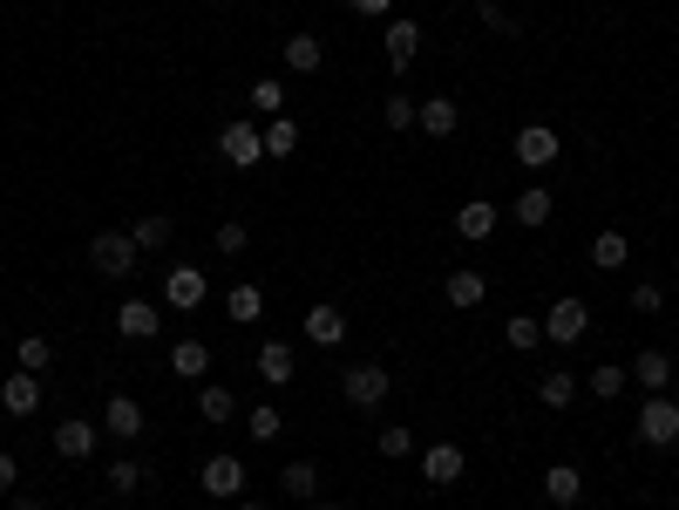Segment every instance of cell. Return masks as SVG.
Listing matches in <instances>:
<instances>
[{
  "label": "cell",
  "instance_id": "obj_37",
  "mask_svg": "<svg viewBox=\"0 0 679 510\" xmlns=\"http://www.w3.org/2000/svg\"><path fill=\"white\" fill-rule=\"evenodd\" d=\"M278 422H286V415H278L272 402H259V409L245 415V436H252V443H278Z\"/></svg>",
  "mask_w": 679,
  "mask_h": 510
},
{
  "label": "cell",
  "instance_id": "obj_18",
  "mask_svg": "<svg viewBox=\"0 0 679 510\" xmlns=\"http://www.w3.org/2000/svg\"><path fill=\"white\" fill-rule=\"evenodd\" d=\"M490 231H496V205H490V198H469V205L456 211V239H469V246H483Z\"/></svg>",
  "mask_w": 679,
  "mask_h": 510
},
{
  "label": "cell",
  "instance_id": "obj_10",
  "mask_svg": "<svg viewBox=\"0 0 679 510\" xmlns=\"http://www.w3.org/2000/svg\"><path fill=\"white\" fill-rule=\"evenodd\" d=\"M102 428H109L116 443H136L143 428H150V422H143V402H136V395H109V402H102Z\"/></svg>",
  "mask_w": 679,
  "mask_h": 510
},
{
  "label": "cell",
  "instance_id": "obj_16",
  "mask_svg": "<svg viewBox=\"0 0 679 510\" xmlns=\"http://www.w3.org/2000/svg\"><path fill=\"white\" fill-rule=\"evenodd\" d=\"M156 327H164V313L150 300H123V313H116V334L123 340H156Z\"/></svg>",
  "mask_w": 679,
  "mask_h": 510
},
{
  "label": "cell",
  "instance_id": "obj_6",
  "mask_svg": "<svg viewBox=\"0 0 679 510\" xmlns=\"http://www.w3.org/2000/svg\"><path fill=\"white\" fill-rule=\"evenodd\" d=\"M584 327H591V306L578 300V293H565L550 313H544V340H557V347H571V340H584Z\"/></svg>",
  "mask_w": 679,
  "mask_h": 510
},
{
  "label": "cell",
  "instance_id": "obj_26",
  "mask_svg": "<svg viewBox=\"0 0 679 510\" xmlns=\"http://www.w3.org/2000/svg\"><path fill=\"white\" fill-rule=\"evenodd\" d=\"M442 293H449V306H462V313H469V306H483V293H490V286H483V272H469V265H456Z\"/></svg>",
  "mask_w": 679,
  "mask_h": 510
},
{
  "label": "cell",
  "instance_id": "obj_27",
  "mask_svg": "<svg viewBox=\"0 0 679 510\" xmlns=\"http://www.w3.org/2000/svg\"><path fill=\"white\" fill-rule=\"evenodd\" d=\"M584 388H591L598 402H618L625 388H632V368H612V361H605V368H591V375H584Z\"/></svg>",
  "mask_w": 679,
  "mask_h": 510
},
{
  "label": "cell",
  "instance_id": "obj_46",
  "mask_svg": "<svg viewBox=\"0 0 679 510\" xmlns=\"http://www.w3.org/2000/svg\"><path fill=\"white\" fill-rule=\"evenodd\" d=\"M238 510H265V503H252V497H238Z\"/></svg>",
  "mask_w": 679,
  "mask_h": 510
},
{
  "label": "cell",
  "instance_id": "obj_34",
  "mask_svg": "<svg viewBox=\"0 0 679 510\" xmlns=\"http://www.w3.org/2000/svg\"><path fill=\"white\" fill-rule=\"evenodd\" d=\"M299 150V123H293V116H272V123H265V156H293Z\"/></svg>",
  "mask_w": 679,
  "mask_h": 510
},
{
  "label": "cell",
  "instance_id": "obj_20",
  "mask_svg": "<svg viewBox=\"0 0 679 510\" xmlns=\"http://www.w3.org/2000/svg\"><path fill=\"white\" fill-rule=\"evenodd\" d=\"M381 48H387V62H394V75H402V68H408V62L421 55V28H415V21L402 14V21H394V28H387V42H381Z\"/></svg>",
  "mask_w": 679,
  "mask_h": 510
},
{
  "label": "cell",
  "instance_id": "obj_1",
  "mask_svg": "<svg viewBox=\"0 0 679 510\" xmlns=\"http://www.w3.org/2000/svg\"><path fill=\"white\" fill-rule=\"evenodd\" d=\"M136 239H130V231H96V239H89V265L102 272V280H130V272H136Z\"/></svg>",
  "mask_w": 679,
  "mask_h": 510
},
{
  "label": "cell",
  "instance_id": "obj_22",
  "mask_svg": "<svg viewBox=\"0 0 679 510\" xmlns=\"http://www.w3.org/2000/svg\"><path fill=\"white\" fill-rule=\"evenodd\" d=\"M537 402H544V409H557V415H565V409L578 402V375H571V368H550V375L537 381Z\"/></svg>",
  "mask_w": 679,
  "mask_h": 510
},
{
  "label": "cell",
  "instance_id": "obj_29",
  "mask_svg": "<svg viewBox=\"0 0 679 510\" xmlns=\"http://www.w3.org/2000/svg\"><path fill=\"white\" fill-rule=\"evenodd\" d=\"M102 477H109V490H116V497H136V490H143V477H150V469H143L136 456H116V463L102 469Z\"/></svg>",
  "mask_w": 679,
  "mask_h": 510
},
{
  "label": "cell",
  "instance_id": "obj_3",
  "mask_svg": "<svg viewBox=\"0 0 679 510\" xmlns=\"http://www.w3.org/2000/svg\"><path fill=\"white\" fill-rule=\"evenodd\" d=\"M638 443L646 449H672L679 443V402L672 395H646V409H638Z\"/></svg>",
  "mask_w": 679,
  "mask_h": 510
},
{
  "label": "cell",
  "instance_id": "obj_17",
  "mask_svg": "<svg viewBox=\"0 0 679 510\" xmlns=\"http://www.w3.org/2000/svg\"><path fill=\"white\" fill-rule=\"evenodd\" d=\"M632 381L646 388V395H666V388H672V355H666V347H646V355L632 361Z\"/></svg>",
  "mask_w": 679,
  "mask_h": 510
},
{
  "label": "cell",
  "instance_id": "obj_30",
  "mask_svg": "<svg viewBox=\"0 0 679 510\" xmlns=\"http://www.w3.org/2000/svg\"><path fill=\"white\" fill-rule=\"evenodd\" d=\"M224 313H231V321H238V327H252V321H259V313H265V293H259L252 280H245V286H231V300H224Z\"/></svg>",
  "mask_w": 679,
  "mask_h": 510
},
{
  "label": "cell",
  "instance_id": "obj_36",
  "mask_svg": "<svg viewBox=\"0 0 679 510\" xmlns=\"http://www.w3.org/2000/svg\"><path fill=\"white\" fill-rule=\"evenodd\" d=\"M197 415H205V422H231L238 395H231V388H205V395H197Z\"/></svg>",
  "mask_w": 679,
  "mask_h": 510
},
{
  "label": "cell",
  "instance_id": "obj_7",
  "mask_svg": "<svg viewBox=\"0 0 679 510\" xmlns=\"http://www.w3.org/2000/svg\"><path fill=\"white\" fill-rule=\"evenodd\" d=\"M96 436H102V422L68 415V422H55V456H62V463H89V456H96Z\"/></svg>",
  "mask_w": 679,
  "mask_h": 510
},
{
  "label": "cell",
  "instance_id": "obj_31",
  "mask_svg": "<svg viewBox=\"0 0 679 510\" xmlns=\"http://www.w3.org/2000/svg\"><path fill=\"white\" fill-rule=\"evenodd\" d=\"M278 484H286V497L313 503V497H319V469H313V463H286V469H278Z\"/></svg>",
  "mask_w": 679,
  "mask_h": 510
},
{
  "label": "cell",
  "instance_id": "obj_33",
  "mask_svg": "<svg viewBox=\"0 0 679 510\" xmlns=\"http://www.w3.org/2000/svg\"><path fill=\"white\" fill-rule=\"evenodd\" d=\"M374 449H381L387 463H402V456H415V428H408V422H387L381 436H374Z\"/></svg>",
  "mask_w": 679,
  "mask_h": 510
},
{
  "label": "cell",
  "instance_id": "obj_28",
  "mask_svg": "<svg viewBox=\"0 0 679 510\" xmlns=\"http://www.w3.org/2000/svg\"><path fill=\"white\" fill-rule=\"evenodd\" d=\"M245 102H252V109L265 116V123H272V116H286V83H278V75H259Z\"/></svg>",
  "mask_w": 679,
  "mask_h": 510
},
{
  "label": "cell",
  "instance_id": "obj_5",
  "mask_svg": "<svg viewBox=\"0 0 679 510\" xmlns=\"http://www.w3.org/2000/svg\"><path fill=\"white\" fill-rule=\"evenodd\" d=\"M197 484H205L211 503H238V497H245V484H252V469L238 463V456H211L205 469H197Z\"/></svg>",
  "mask_w": 679,
  "mask_h": 510
},
{
  "label": "cell",
  "instance_id": "obj_25",
  "mask_svg": "<svg viewBox=\"0 0 679 510\" xmlns=\"http://www.w3.org/2000/svg\"><path fill=\"white\" fill-rule=\"evenodd\" d=\"M319 62H327L319 34H286V68H293V75H319Z\"/></svg>",
  "mask_w": 679,
  "mask_h": 510
},
{
  "label": "cell",
  "instance_id": "obj_39",
  "mask_svg": "<svg viewBox=\"0 0 679 510\" xmlns=\"http://www.w3.org/2000/svg\"><path fill=\"white\" fill-rule=\"evenodd\" d=\"M245 246H252V225H245V218H224V225H218V252H224V259H238Z\"/></svg>",
  "mask_w": 679,
  "mask_h": 510
},
{
  "label": "cell",
  "instance_id": "obj_9",
  "mask_svg": "<svg viewBox=\"0 0 679 510\" xmlns=\"http://www.w3.org/2000/svg\"><path fill=\"white\" fill-rule=\"evenodd\" d=\"M462 469H469V456H462L456 443H428V449H421V477H428L435 490H449V484H462Z\"/></svg>",
  "mask_w": 679,
  "mask_h": 510
},
{
  "label": "cell",
  "instance_id": "obj_40",
  "mask_svg": "<svg viewBox=\"0 0 679 510\" xmlns=\"http://www.w3.org/2000/svg\"><path fill=\"white\" fill-rule=\"evenodd\" d=\"M475 14H483V28H496L503 42H516V34H524V21H510V14H503V0H475Z\"/></svg>",
  "mask_w": 679,
  "mask_h": 510
},
{
  "label": "cell",
  "instance_id": "obj_11",
  "mask_svg": "<svg viewBox=\"0 0 679 510\" xmlns=\"http://www.w3.org/2000/svg\"><path fill=\"white\" fill-rule=\"evenodd\" d=\"M516 164H524V171H550V164H557V130H550V123L516 130Z\"/></svg>",
  "mask_w": 679,
  "mask_h": 510
},
{
  "label": "cell",
  "instance_id": "obj_38",
  "mask_svg": "<svg viewBox=\"0 0 679 510\" xmlns=\"http://www.w3.org/2000/svg\"><path fill=\"white\" fill-rule=\"evenodd\" d=\"M14 361H21V368H28V375H42V368H48V361H55V347H48V340H42V334H28V340H21V347H14Z\"/></svg>",
  "mask_w": 679,
  "mask_h": 510
},
{
  "label": "cell",
  "instance_id": "obj_41",
  "mask_svg": "<svg viewBox=\"0 0 679 510\" xmlns=\"http://www.w3.org/2000/svg\"><path fill=\"white\" fill-rule=\"evenodd\" d=\"M381 116H387V130H415L421 102H415V96H387V102H381Z\"/></svg>",
  "mask_w": 679,
  "mask_h": 510
},
{
  "label": "cell",
  "instance_id": "obj_47",
  "mask_svg": "<svg viewBox=\"0 0 679 510\" xmlns=\"http://www.w3.org/2000/svg\"><path fill=\"white\" fill-rule=\"evenodd\" d=\"M306 510H340V503H306Z\"/></svg>",
  "mask_w": 679,
  "mask_h": 510
},
{
  "label": "cell",
  "instance_id": "obj_12",
  "mask_svg": "<svg viewBox=\"0 0 679 510\" xmlns=\"http://www.w3.org/2000/svg\"><path fill=\"white\" fill-rule=\"evenodd\" d=\"M0 409H8V415H34V409H42V375L14 368L8 381H0Z\"/></svg>",
  "mask_w": 679,
  "mask_h": 510
},
{
  "label": "cell",
  "instance_id": "obj_21",
  "mask_svg": "<svg viewBox=\"0 0 679 510\" xmlns=\"http://www.w3.org/2000/svg\"><path fill=\"white\" fill-rule=\"evenodd\" d=\"M510 211H516V225H530V231H537V225H550L557 198H550L544 184H524V191H516V205H510Z\"/></svg>",
  "mask_w": 679,
  "mask_h": 510
},
{
  "label": "cell",
  "instance_id": "obj_13",
  "mask_svg": "<svg viewBox=\"0 0 679 510\" xmlns=\"http://www.w3.org/2000/svg\"><path fill=\"white\" fill-rule=\"evenodd\" d=\"M456 123H462L456 96H421V116H415V130H421V137H456Z\"/></svg>",
  "mask_w": 679,
  "mask_h": 510
},
{
  "label": "cell",
  "instance_id": "obj_45",
  "mask_svg": "<svg viewBox=\"0 0 679 510\" xmlns=\"http://www.w3.org/2000/svg\"><path fill=\"white\" fill-rule=\"evenodd\" d=\"M8 510H42V503H34V497H8Z\"/></svg>",
  "mask_w": 679,
  "mask_h": 510
},
{
  "label": "cell",
  "instance_id": "obj_2",
  "mask_svg": "<svg viewBox=\"0 0 679 510\" xmlns=\"http://www.w3.org/2000/svg\"><path fill=\"white\" fill-rule=\"evenodd\" d=\"M387 388H394V368H381V361H353V368L340 375V395H347L353 409H381Z\"/></svg>",
  "mask_w": 679,
  "mask_h": 510
},
{
  "label": "cell",
  "instance_id": "obj_43",
  "mask_svg": "<svg viewBox=\"0 0 679 510\" xmlns=\"http://www.w3.org/2000/svg\"><path fill=\"white\" fill-rule=\"evenodd\" d=\"M14 477H21V469H14V456L0 449V497H14Z\"/></svg>",
  "mask_w": 679,
  "mask_h": 510
},
{
  "label": "cell",
  "instance_id": "obj_15",
  "mask_svg": "<svg viewBox=\"0 0 679 510\" xmlns=\"http://www.w3.org/2000/svg\"><path fill=\"white\" fill-rule=\"evenodd\" d=\"M544 497H550L557 510H571V503L584 497V469H578V463H550V469H544Z\"/></svg>",
  "mask_w": 679,
  "mask_h": 510
},
{
  "label": "cell",
  "instance_id": "obj_48",
  "mask_svg": "<svg viewBox=\"0 0 679 510\" xmlns=\"http://www.w3.org/2000/svg\"><path fill=\"white\" fill-rule=\"evenodd\" d=\"M205 510H211V503H205Z\"/></svg>",
  "mask_w": 679,
  "mask_h": 510
},
{
  "label": "cell",
  "instance_id": "obj_8",
  "mask_svg": "<svg viewBox=\"0 0 679 510\" xmlns=\"http://www.w3.org/2000/svg\"><path fill=\"white\" fill-rule=\"evenodd\" d=\"M205 293H211V280H205L197 265H171V272H164V300H171L177 313H197V306H205Z\"/></svg>",
  "mask_w": 679,
  "mask_h": 510
},
{
  "label": "cell",
  "instance_id": "obj_24",
  "mask_svg": "<svg viewBox=\"0 0 679 510\" xmlns=\"http://www.w3.org/2000/svg\"><path fill=\"white\" fill-rule=\"evenodd\" d=\"M591 265H598V272H625V265H632L625 231H598V239H591Z\"/></svg>",
  "mask_w": 679,
  "mask_h": 510
},
{
  "label": "cell",
  "instance_id": "obj_32",
  "mask_svg": "<svg viewBox=\"0 0 679 510\" xmlns=\"http://www.w3.org/2000/svg\"><path fill=\"white\" fill-rule=\"evenodd\" d=\"M503 340L516 347V355H530V347L544 340V321H530V313H510V321H503Z\"/></svg>",
  "mask_w": 679,
  "mask_h": 510
},
{
  "label": "cell",
  "instance_id": "obj_42",
  "mask_svg": "<svg viewBox=\"0 0 679 510\" xmlns=\"http://www.w3.org/2000/svg\"><path fill=\"white\" fill-rule=\"evenodd\" d=\"M659 306H666V293H659L653 280H646V286H632V313H659Z\"/></svg>",
  "mask_w": 679,
  "mask_h": 510
},
{
  "label": "cell",
  "instance_id": "obj_44",
  "mask_svg": "<svg viewBox=\"0 0 679 510\" xmlns=\"http://www.w3.org/2000/svg\"><path fill=\"white\" fill-rule=\"evenodd\" d=\"M353 14H394V0H347Z\"/></svg>",
  "mask_w": 679,
  "mask_h": 510
},
{
  "label": "cell",
  "instance_id": "obj_35",
  "mask_svg": "<svg viewBox=\"0 0 679 510\" xmlns=\"http://www.w3.org/2000/svg\"><path fill=\"white\" fill-rule=\"evenodd\" d=\"M130 239H136L143 252H164V246H171V218H164V211H150V218H136V231H130Z\"/></svg>",
  "mask_w": 679,
  "mask_h": 510
},
{
  "label": "cell",
  "instance_id": "obj_23",
  "mask_svg": "<svg viewBox=\"0 0 679 510\" xmlns=\"http://www.w3.org/2000/svg\"><path fill=\"white\" fill-rule=\"evenodd\" d=\"M205 368H211V347L205 340H177L171 347V375L177 381H205Z\"/></svg>",
  "mask_w": 679,
  "mask_h": 510
},
{
  "label": "cell",
  "instance_id": "obj_19",
  "mask_svg": "<svg viewBox=\"0 0 679 510\" xmlns=\"http://www.w3.org/2000/svg\"><path fill=\"white\" fill-rule=\"evenodd\" d=\"M293 375H299L293 347H286V340H265V347H259V381H265V388H286Z\"/></svg>",
  "mask_w": 679,
  "mask_h": 510
},
{
  "label": "cell",
  "instance_id": "obj_14",
  "mask_svg": "<svg viewBox=\"0 0 679 510\" xmlns=\"http://www.w3.org/2000/svg\"><path fill=\"white\" fill-rule=\"evenodd\" d=\"M306 340H313V347H340V340H347V313L327 306V300L306 306Z\"/></svg>",
  "mask_w": 679,
  "mask_h": 510
},
{
  "label": "cell",
  "instance_id": "obj_4",
  "mask_svg": "<svg viewBox=\"0 0 679 510\" xmlns=\"http://www.w3.org/2000/svg\"><path fill=\"white\" fill-rule=\"evenodd\" d=\"M218 150H224V164H231V171H252V164H265V130H259V123H245V116H231L224 137H218Z\"/></svg>",
  "mask_w": 679,
  "mask_h": 510
}]
</instances>
